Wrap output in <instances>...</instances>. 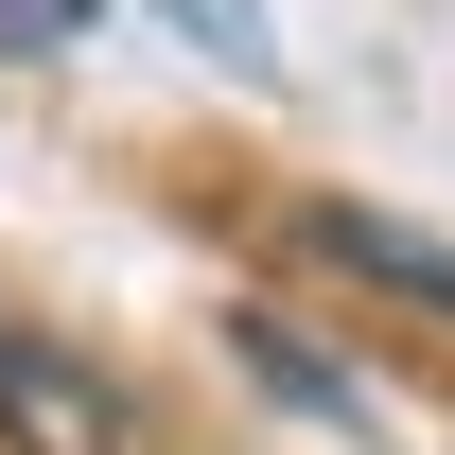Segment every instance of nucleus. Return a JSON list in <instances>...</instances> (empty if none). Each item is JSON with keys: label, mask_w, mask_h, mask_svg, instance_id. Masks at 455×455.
Masks as SVG:
<instances>
[{"label": "nucleus", "mask_w": 455, "mask_h": 455, "mask_svg": "<svg viewBox=\"0 0 455 455\" xmlns=\"http://www.w3.org/2000/svg\"><path fill=\"white\" fill-rule=\"evenodd\" d=\"M0 438L18 455H140V420H123V386L88 368V350H53V333L0 315Z\"/></svg>", "instance_id": "f257e3e1"}, {"label": "nucleus", "mask_w": 455, "mask_h": 455, "mask_svg": "<svg viewBox=\"0 0 455 455\" xmlns=\"http://www.w3.org/2000/svg\"><path fill=\"white\" fill-rule=\"evenodd\" d=\"M315 245H333L350 281H386V298H438V315H455V245H420V228H386V211H315Z\"/></svg>", "instance_id": "f03ea898"}, {"label": "nucleus", "mask_w": 455, "mask_h": 455, "mask_svg": "<svg viewBox=\"0 0 455 455\" xmlns=\"http://www.w3.org/2000/svg\"><path fill=\"white\" fill-rule=\"evenodd\" d=\"M245 368H263V386H281V403H315V420H350V386H333V368H315V350H298V333H263V315H245Z\"/></svg>", "instance_id": "7ed1b4c3"}, {"label": "nucleus", "mask_w": 455, "mask_h": 455, "mask_svg": "<svg viewBox=\"0 0 455 455\" xmlns=\"http://www.w3.org/2000/svg\"><path fill=\"white\" fill-rule=\"evenodd\" d=\"M88 36V0H0V53H70Z\"/></svg>", "instance_id": "20e7f679"}]
</instances>
